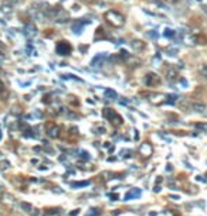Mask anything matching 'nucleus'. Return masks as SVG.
<instances>
[{"instance_id": "f257e3e1", "label": "nucleus", "mask_w": 207, "mask_h": 216, "mask_svg": "<svg viewBox=\"0 0 207 216\" xmlns=\"http://www.w3.org/2000/svg\"><path fill=\"white\" fill-rule=\"evenodd\" d=\"M105 20L112 24L114 27H122L125 23V17L122 14H119L118 12H114V10H109V12L105 13Z\"/></svg>"}, {"instance_id": "f03ea898", "label": "nucleus", "mask_w": 207, "mask_h": 216, "mask_svg": "<svg viewBox=\"0 0 207 216\" xmlns=\"http://www.w3.org/2000/svg\"><path fill=\"white\" fill-rule=\"evenodd\" d=\"M46 130H47V134L50 136V137H53V139H58V137H60V133H61L60 126H55V123H47Z\"/></svg>"}, {"instance_id": "7ed1b4c3", "label": "nucleus", "mask_w": 207, "mask_h": 216, "mask_svg": "<svg viewBox=\"0 0 207 216\" xmlns=\"http://www.w3.org/2000/svg\"><path fill=\"white\" fill-rule=\"evenodd\" d=\"M55 49H57V52L60 55H70L71 51H72V47L68 42H65V41H60L57 44V47H55Z\"/></svg>"}, {"instance_id": "20e7f679", "label": "nucleus", "mask_w": 207, "mask_h": 216, "mask_svg": "<svg viewBox=\"0 0 207 216\" xmlns=\"http://www.w3.org/2000/svg\"><path fill=\"white\" fill-rule=\"evenodd\" d=\"M152 153H153V148H152V146H150L149 143L141 144V147H139V154H141L142 157L148 158V157H150V155H152Z\"/></svg>"}, {"instance_id": "39448f33", "label": "nucleus", "mask_w": 207, "mask_h": 216, "mask_svg": "<svg viewBox=\"0 0 207 216\" xmlns=\"http://www.w3.org/2000/svg\"><path fill=\"white\" fill-rule=\"evenodd\" d=\"M159 82H160V79H159V76H157L156 73H153V72L146 73L145 83H146L148 86H155V85H157Z\"/></svg>"}, {"instance_id": "423d86ee", "label": "nucleus", "mask_w": 207, "mask_h": 216, "mask_svg": "<svg viewBox=\"0 0 207 216\" xmlns=\"http://www.w3.org/2000/svg\"><path fill=\"white\" fill-rule=\"evenodd\" d=\"M142 195V191L139 189V188H133V189H131V191L125 195V201H129L132 199V198H141Z\"/></svg>"}, {"instance_id": "0eeeda50", "label": "nucleus", "mask_w": 207, "mask_h": 216, "mask_svg": "<svg viewBox=\"0 0 207 216\" xmlns=\"http://www.w3.org/2000/svg\"><path fill=\"white\" fill-rule=\"evenodd\" d=\"M102 114H103V117L105 119H108L109 122L112 120V117L116 114V112L115 110H112V109H109V107H107V109H103V112H102Z\"/></svg>"}, {"instance_id": "6e6552de", "label": "nucleus", "mask_w": 207, "mask_h": 216, "mask_svg": "<svg viewBox=\"0 0 207 216\" xmlns=\"http://www.w3.org/2000/svg\"><path fill=\"white\" fill-rule=\"evenodd\" d=\"M111 123H112V124H114V126H115V127H119L121 124H122V123H124V119H122V117H121V116H119V114L116 113L115 116H114V117H112Z\"/></svg>"}, {"instance_id": "1a4fd4ad", "label": "nucleus", "mask_w": 207, "mask_h": 216, "mask_svg": "<svg viewBox=\"0 0 207 216\" xmlns=\"http://www.w3.org/2000/svg\"><path fill=\"white\" fill-rule=\"evenodd\" d=\"M10 167H12L10 161H7V160H0V171H7Z\"/></svg>"}, {"instance_id": "9d476101", "label": "nucleus", "mask_w": 207, "mask_h": 216, "mask_svg": "<svg viewBox=\"0 0 207 216\" xmlns=\"http://www.w3.org/2000/svg\"><path fill=\"white\" fill-rule=\"evenodd\" d=\"M132 47H133V49H135V51H142V49L145 48V44H143L142 41L136 40V41H133V42H132Z\"/></svg>"}, {"instance_id": "9b49d317", "label": "nucleus", "mask_w": 207, "mask_h": 216, "mask_svg": "<svg viewBox=\"0 0 207 216\" xmlns=\"http://www.w3.org/2000/svg\"><path fill=\"white\" fill-rule=\"evenodd\" d=\"M150 98H152V99H150V102L157 103V105H159V103L163 102V98H165V96H163V95H152Z\"/></svg>"}, {"instance_id": "f8f14e48", "label": "nucleus", "mask_w": 207, "mask_h": 216, "mask_svg": "<svg viewBox=\"0 0 207 216\" xmlns=\"http://www.w3.org/2000/svg\"><path fill=\"white\" fill-rule=\"evenodd\" d=\"M193 109H195L196 112H199V113H203L204 110H206V105H204V103H195V105H193Z\"/></svg>"}, {"instance_id": "ddd939ff", "label": "nucleus", "mask_w": 207, "mask_h": 216, "mask_svg": "<svg viewBox=\"0 0 207 216\" xmlns=\"http://www.w3.org/2000/svg\"><path fill=\"white\" fill-rule=\"evenodd\" d=\"M195 127L202 133H207V123H196Z\"/></svg>"}, {"instance_id": "4468645a", "label": "nucleus", "mask_w": 207, "mask_h": 216, "mask_svg": "<svg viewBox=\"0 0 207 216\" xmlns=\"http://www.w3.org/2000/svg\"><path fill=\"white\" fill-rule=\"evenodd\" d=\"M89 181H82V182H72L71 184V187L72 188H84V187H88L89 185Z\"/></svg>"}, {"instance_id": "2eb2a0df", "label": "nucleus", "mask_w": 207, "mask_h": 216, "mask_svg": "<svg viewBox=\"0 0 207 216\" xmlns=\"http://www.w3.org/2000/svg\"><path fill=\"white\" fill-rule=\"evenodd\" d=\"M20 206H21V209H24L26 212H33V206H31L29 202H21Z\"/></svg>"}, {"instance_id": "dca6fc26", "label": "nucleus", "mask_w": 207, "mask_h": 216, "mask_svg": "<svg viewBox=\"0 0 207 216\" xmlns=\"http://www.w3.org/2000/svg\"><path fill=\"white\" fill-rule=\"evenodd\" d=\"M105 96H107V98H114V99H115L116 98V92H115V90H111V89H107V90H105Z\"/></svg>"}, {"instance_id": "f3484780", "label": "nucleus", "mask_w": 207, "mask_h": 216, "mask_svg": "<svg viewBox=\"0 0 207 216\" xmlns=\"http://www.w3.org/2000/svg\"><path fill=\"white\" fill-rule=\"evenodd\" d=\"M167 98V103H174L176 102V99H177V96H174V95H169V96H166Z\"/></svg>"}, {"instance_id": "a211bd4d", "label": "nucleus", "mask_w": 207, "mask_h": 216, "mask_svg": "<svg viewBox=\"0 0 207 216\" xmlns=\"http://www.w3.org/2000/svg\"><path fill=\"white\" fill-rule=\"evenodd\" d=\"M174 78H176V71H169V72H167V79H174Z\"/></svg>"}, {"instance_id": "6ab92c4d", "label": "nucleus", "mask_w": 207, "mask_h": 216, "mask_svg": "<svg viewBox=\"0 0 207 216\" xmlns=\"http://www.w3.org/2000/svg\"><path fill=\"white\" fill-rule=\"evenodd\" d=\"M78 153H79V154H81V157H82V158H85V160H88V158H89V154H88L87 151H84V150H79Z\"/></svg>"}, {"instance_id": "aec40b11", "label": "nucleus", "mask_w": 207, "mask_h": 216, "mask_svg": "<svg viewBox=\"0 0 207 216\" xmlns=\"http://www.w3.org/2000/svg\"><path fill=\"white\" fill-rule=\"evenodd\" d=\"M200 71H202V73H203L204 76L207 78V65H203V66H202V69H200Z\"/></svg>"}, {"instance_id": "412c9836", "label": "nucleus", "mask_w": 207, "mask_h": 216, "mask_svg": "<svg viewBox=\"0 0 207 216\" xmlns=\"http://www.w3.org/2000/svg\"><path fill=\"white\" fill-rule=\"evenodd\" d=\"M96 134H103V133H105V129H103V127H100V129H96Z\"/></svg>"}, {"instance_id": "4be33fe9", "label": "nucleus", "mask_w": 207, "mask_h": 216, "mask_svg": "<svg viewBox=\"0 0 207 216\" xmlns=\"http://www.w3.org/2000/svg\"><path fill=\"white\" fill-rule=\"evenodd\" d=\"M173 31H172V30H166V33H165V35L166 37H173Z\"/></svg>"}, {"instance_id": "5701e85b", "label": "nucleus", "mask_w": 207, "mask_h": 216, "mask_svg": "<svg viewBox=\"0 0 207 216\" xmlns=\"http://www.w3.org/2000/svg\"><path fill=\"white\" fill-rule=\"evenodd\" d=\"M95 211H96V209H92V212H94V213H88L87 216H98V215H100V212H95Z\"/></svg>"}, {"instance_id": "b1692460", "label": "nucleus", "mask_w": 207, "mask_h": 216, "mask_svg": "<svg viewBox=\"0 0 207 216\" xmlns=\"http://www.w3.org/2000/svg\"><path fill=\"white\" fill-rule=\"evenodd\" d=\"M153 191H155V192H160V187H159V185H156Z\"/></svg>"}, {"instance_id": "393cba45", "label": "nucleus", "mask_w": 207, "mask_h": 216, "mask_svg": "<svg viewBox=\"0 0 207 216\" xmlns=\"http://www.w3.org/2000/svg\"><path fill=\"white\" fill-rule=\"evenodd\" d=\"M121 213V211H114V213H112V216H118Z\"/></svg>"}, {"instance_id": "a878e982", "label": "nucleus", "mask_w": 207, "mask_h": 216, "mask_svg": "<svg viewBox=\"0 0 207 216\" xmlns=\"http://www.w3.org/2000/svg\"><path fill=\"white\" fill-rule=\"evenodd\" d=\"M2 90H4V85H3V82L0 81V92H2Z\"/></svg>"}, {"instance_id": "bb28decb", "label": "nucleus", "mask_w": 207, "mask_h": 216, "mask_svg": "<svg viewBox=\"0 0 207 216\" xmlns=\"http://www.w3.org/2000/svg\"><path fill=\"white\" fill-rule=\"evenodd\" d=\"M111 199H114V201H115V199H118V195H116V194H114V195H111Z\"/></svg>"}, {"instance_id": "cd10ccee", "label": "nucleus", "mask_w": 207, "mask_h": 216, "mask_svg": "<svg viewBox=\"0 0 207 216\" xmlns=\"http://www.w3.org/2000/svg\"><path fill=\"white\" fill-rule=\"evenodd\" d=\"M162 182V177H157V180H156V184H160Z\"/></svg>"}, {"instance_id": "c85d7f7f", "label": "nucleus", "mask_w": 207, "mask_h": 216, "mask_svg": "<svg viewBox=\"0 0 207 216\" xmlns=\"http://www.w3.org/2000/svg\"><path fill=\"white\" fill-rule=\"evenodd\" d=\"M170 198H172V199H179L177 195H170Z\"/></svg>"}, {"instance_id": "c756f323", "label": "nucleus", "mask_w": 207, "mask_h": 216, "mask_svg": "<svg viewBox=\"0 0 207 216\" xmlns=\"http://www.w3.org/2000/svg\"><path fill=\"white\" fill-rule=\"evenodd\" d=\"M0 139H2V131H0Z\"/></svg>"}]
</instances>
